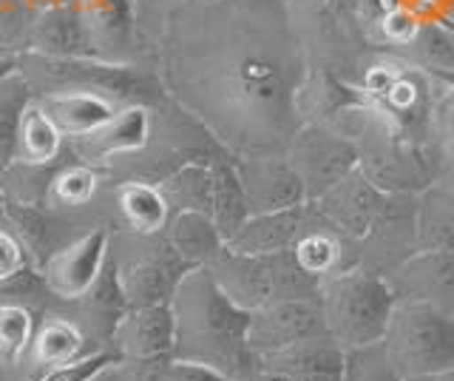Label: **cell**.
I'll use <instances>...</instances> for the list:
<instances>
[{
	"label": "cell",
	"instance_id": "cell-31",
	"mask_svg": "<svg viewBox=\"0 0 454 381\" xmlns=\"http://www.w3.org/2000/svg\"><path fill=\"white\" fill-rule=\"evenodd\" d=\"M63 131L57 129L54 120L49 117V111L40 103H28L23 125H20V139H18V160L23 163H49L54 160V154L60 151Z\"/></svg>",
	"mask_w": 454,
	"mask_h": 381
},
{
	"label": "cell",
	"instance_id": "cell-28",
	"mask_svg": "<svg viewBox=\"0 0 454 381\" xmlns=\"http://www.w3.org/2000/svg\"><path fill=\"white\" fill-rule=\"evenodd\" d=\"M4 217L18 228L20 239H23V248L32 253V262L35 267L46 265L57 250H60V234L54 231V219L40 210L35 205H26V202H12L4 200Z\"/></svg>",
	"mask_w": 454,
	"mask_h": 381
},
{
	"label": "cell",
	"instance_id": "cell-24",
	"mask_svg": "<svg viewBox=\"0 0 454 381\" xmlns=\"http://www.w3.org/2000/svg\"><path fill=\"white\" fill-rule=\"evenodd\" d=\"M210 174H213L210 217H213V222H216V228L222 231L224 242H227V239L241 228V222L250 217L245 188H241V179H239L236 157H231L227 151L219 154V157H213Z\"/></svg>",
	"mask_w": 454,
	"mask_h": 381
},
{
	"label": "cell",
	"instance_id": "cell-30",
	"mask_svg": "<svg viewBox=\"0 0 454 381\" xmlns=\"http://www.w3.org/2000/svg\"><path fill=\"white\" fill-rule=\"evenodd\" d=\"M82 347L85 338L77 324H71L66 319H49L43 321V328L32 338V359L35 364L51 370V367L77 361L82 356Z\"/></svg>",
	"mask_w": 454,
	"mask_h": 381
},
{
	"label": "cell",
	"instance_id": "cell-7",
	"mask_svg": "<svg viewBox=\"0 0 454 381\" xmlns=\"http://www.w3.org/2000/svg\"><path fill=\"white\" fill-rule=\"evenodd\" d=\"M284 157L290 160L295 174L307 188V200L316 202L335 182L358 168V148L335 125L304 123Z\"/></svg>",
	"mask_w": 454,
	"mask_h": 381
},
{
	"label": "cell",
	"instance_id": "cell-32",
	"mask_svg": "<svg viewBox=\"0 0 454 381\" xmlns=\"http://www.w3.org/2000/svg\"><path fill=\"white\" fill-rule=\"evenodd\" d=\"M340 381H403L389 361L383 342L344 350V373Z\"/></svg>",
	"mask_w": 454,
	"mask_h": 381
},
{
	"label": "cell",
	"instance_id": "cell-21",
	"mask_svg": "<svg viewBox=\"0 0 454 381\" xmlns=\"http://www.w3.org/2000/svg\"><path fill=\"white\" fill-rule=\"evenodd\" d=\"M40 106L49 111V117L66 137H89L114 120V108L103 94L97 91H51L40 100Z\"/></svg>",
	"mask_w": 454,
	"mask_h": 381
},
{
	"label": "cell",
	"instance_id": "cell-14",
	"mask_svg": "<svg viewBox=\"0 0 454 381\" xmlns=\"http://www.w3.org/2000/svg\"><path fill=\"white\" fill-rule=\"evenodd\" d=\"M397 299L423 302L454 319V253L418 250L389 276Z\"/></svg>",
	"mask_w": 454,
	"mask_h": 381
},
{
	"label": "cell",
	"instance_id": "cell-35",
	"mask_svg": "<svg viewBox=\"0 0 454 381\" xmlns=\"http://www.w3.org/2000/svg\"><path fill=\"white\" fill-rule=\"evenodd\" d=\"M120 361H122V356L117 350H114V353L111 350H99V353H91V356H80L77 361L51 367V370L40 381H91L97 373H103L106 367H114Z\"/></svg>",
	"mask_w": 454,
	"mask_h": 381
},
{
	"label": "cell",
	"instance_id": "cell-12",
	"mask_svg": "<svg viewBox=\"0 0 454 381\" xmlns=\"http://www.w3.org/2000/svg\"><path fill=\"white\" fill-rule=\"evenodd\" d=\"M241 188H245L247 210L253 214H273L309 202L301 177L295 174L290 160L284 157H250L236 160Z\"/></svg>",
	"mask_w": 454,
	"mask_h": 381
},
{
	"label": "cell",
	"instance_id": "cell-34",
	"mask_svg": "<svg viewBox=\"0 0 454 381\" xmlns=\"http://www.w3.org/2000/svg\"><path fill=\"white\" fill-rule=\"evenodd\" d=\"M35 338V316L23 305H0V356L18 361Z\"/></svg>",
	"mask_w": 454,
	"mask_h": 381
},
{
	"label": "cell",
	"instance_id": "cell-37",
	"mask_svg": "<svg viewBox=\"0 0 454 381\" xmlns=\"http://www.w3.org/2000/svg\"><path fill=\"white\" fill-rule=\"evenodd\" d=\"M160 381H233V378L210 364L170 356L168 361H162Z\"/></svg>",
	"mask_w": 454,
	"mask_h": 381
},
{
	"label": "cell",
	"instance_id": "cell-22",
	"mask_svg": "<svg viewBox=\"0 0 454 381\" xmlns=\"http://www.w3.org/2000/svg\"><path fill=\"white\" fill-rule=\"evenodd\" d=\"M77 9L91 26L99 60L120 58L122 52H131L137 32L134 0H80Z\"/></svg>",
	"mask_w": 454,
	"mask_h": 381
},
{
	"label": "cell",
	"instance_id": "cell-15",
	"mask_svg": "<svg viewBox=\"0 0 454 381\" xmlns=\"http://www.w3.org/2000/svg\"><path fill=\"white\" fill-rule=\"evenodd\" d=\"M340 373H344V350L330 336H318L259 359L253 381H340Z\"/></svg>",
	"mask_w": 454,
	"mask_h": 381
},
{
	"label": "cell",
	"instance_id": "cell-27",
	"mask_svg": "<svg viewBox=\"0 0 454 381\" xmlns=\"http://www.w3.org/2000/svg\"><path fill=\"white\" fill-rule=\"evenodd\" d=\"M120 208L128 219V225L137 231V234H160L168 228L170 222V202L160 186L153 182H125L120 188Z\"/></svg>",
	"mask_w": 454,
	"mask_h": 381
},
{
	"label": "cell",
	"instance_id": "cell-13",
	"mask_svg": "<svg viewBox=\"0 0 454 381\" xmlns=\"http://www.w3.org/2000/svg\"><path fill=\"white\" fill-rule=\"evenodd\" d=\"M108 228H94L77 242L63 245L54 257L40 267L43 279H46L49 293L57 299H80L89 293V288L97 282L108 257Z\"/></svg>",
	"mask_w": 454,
	"mask_h": 381
},
{
	"label": "cell",
	"instance_id": "cell-29",
	"mask_svg": "<svg viewBox=\"0 0 454 381\" xmlns=\"http://www.w3.org/2000/svg\"><path fill=\"white\" fill-rule=\"evenodd\" d=\"M32 86L18 72L0 80V168H6L12 160H18V139L20 125L28 103H32Z\"/></svg>",
	"mask_w": 454,
	"mask_h": 381
},
{
	"label": "cell",
	"instance_id": "cell-10",
	"mask_svg": "<svg viewBox=\"0 0 454 381\" xmlns=\"http://www.w3.org/2000/svg\"><path fill=\"white\" fill-rule=\"evenodd\" d=\"M290 253L298 267L316 279L318 285L324 279L344 274L358 265V242L344 231H338L316 208V202L307 205V219L301 231H298Z\"/></svg>",
	"mask_w": 454,
	"mask_h": 381
},
{
	"label": "cell",
	"instance_id": "cell-23",
	"mask_svg": "<svg viewBox=\"0 0 454 381\" xmlns=\"http://www.w3.org/2000/svg\"><path fill=\"white\" fill-rule=\"evenodd\" d=\"M168 245L179 253L182 262H188L191 267H205L216 253L224 248V236L216 228L210 214L205 210H191L184 208L170 222Z\"/></svg>",
	"mask_w": 454,
	"mask_h": 381
},
{
	"label": "cell",
	"instance_id": "cell-3",
	"mask_svg": "<svg viewBox=\"0 0 454 381\" xmlns=\"http://www.w3.org/2000/svg\"><path fill=\"white\" fill-rule=\"evenodd\" d=\"M338 131H344L358 148V171L383 194H420L443 171V160L432 146L397 131L369 103L347 115Z\"/></svg>",
	"mask_w": 454,
	"mask_h": 381
},
{
	"label": "cell",
	"instance_id": "cell-4",
	"mask_svg": "<svg viewBox=\"0 0 454 381\" xmlns=\"http://www.w3.org/2000/svg\"><path fill=\"white\" fill-rule=\"evenodd\" d=\"M324 330L340 350L380 342L397 305V293L387 276L366 267H349L318 285Z\"/></svg>",
	"mask_w": 454,
	"mask_h": 381
},
{
	"label": "cell",
	"instance_id": "cell-42",
	"mask_svg": "<svg viewBox=\"0 0 454 381\" xmlns=\"http://www.w3.org/2000/svg\"><path fill=\"white\" fill-rule=\"evenodd\" d=\"M403 381H434L432 376H415V378H403Z\"/></svg>",
	"mask_w": 454,
	"mask_h": 381
},
{
	"label": "cell",
	"instance_id": "cell-16",
	"mask_svg": "<svg viewBox=\"0 0 454 381\" xmlns=\"http://www.w3.org/2000/svg\"><path fill=\"white\" fill-rule=\"evenodd\" d=\"M383 202H387V194L355 168L352 174L335 182L324 196H318L316 208L338 231H344L347 236H352L355 242H358V239L372 228Z\"/></svg>",
	"mask_w": 454,
	"mask_h": 381
},
{
	"label": "cell",
	"instance_id": "cell-1",
	"mask_svg": "<svg viewBox=\"0 0 454 381\" xmlns=\"http://www.w3.org/2000/svg\"><path fill=\"white\" fill-rule=\"evenodd\" d=\"M160 49L165 94L231 157L287 154L309 75L287 0H182Z\"/></svg>",
	"mask_w": 454,
	"mask_h": 381
},
{
	"label": "cell",
	"instance_id": "cell-39",
	"mask_svg": "<svg viewBox=\"0 0 454 381\" xmlns=\"http://www.w3.org/2000/svg\"><path fill=\"white\" fill-rule=\"evenodd\" d=\"M434 182H437V186L443 188V191L451 196V200H454V160L443 165V171H440V177H437Z\"/></svg>",
	"mask_w": 454,
	"mask_h": 381
},
{
	"label": "cell",
	"instance_id": "cell-40",
	"mask_svg": "<svg viewBox=\"0 0 454 381\" xmlns=\"http://www.w3.org/2000/svg\"><path fill=\"white\" fill-rule=\"evenodd\" d=\"M91 381H120V373H117V364H114V367H106V370L103 373H97Z\"/></svg>",
	"mask_w": 454,
	"mask_h": 381
},
{
	"label": "cell",
	"instance_id": "cell-2",
	"mask_svg": "<svg viewBox=\"0 0 454 381\" xmlns=\"http://www.w3.org/2000/svg\"><path fill=\"white\" fill-rule=\"evenodd\" d=\"M176 319L174 359L216 367L233 381H253L259 356L250 350V310L227 296L207 267H191L170 299Z\"/></svg>",
	"mask_w": 454,
	"mask_h": 381
},
{
	"label": "cell",
	"instance_id": "cell-41",
	"mask_svg": "<svg viewBox=\"0 0 454 381\" xmlns=\"http://www.w3.org/2000/svg\"><path fill=\"white\" fill-rule=\"evenodd\" d=\"M434 381H454V367H451V370H446V373L434 376Z\"/></svg>",
	"mask_w": 454,
	"mask_h": 381
},
{
	"label": "cell",
	"instance_id": "cell-38",
	"mask_svg": "<svg viewBox=\"0 0 454 381\" xmlns=\"http://www.w3.org/2000/svg\"><path fill=\"white\" fill-rule=\"evenodd\" d=\"M28 259H26V248L14 239L9 231L0 228V282L14 276L20 271V267H26Z\"/></svg>",
	"mask_w": 454,
	"mask_h": 381
},
{
	"label": "cell",
	"instance_id": "cell-8",
	"mask_svg": "<svg viewBox=\"0 0 454 381\" xmlns=\"http://www.w3.org/2000/svg\"><path fill=\"white\" fill-rule=\"evenodd\" d=\"M418 250V194H387L372 228L358 239V267L389 279Z\"/></svg>",
	"mask_w": 454,
	"mask_h": 381
},
{
	"label": "cell",
	"instance_id": "cell-6",
	"mask_svg": "<svg viewBox=\"0 0 454 381\" xmlns=\"http://www.w3.org/2000/svg\"><path fill=\"white\" fill-rule=\"evenodd\" d=\"M380 342L401 378H434L454 367V319L423 302L397 299Z\"/></svg>",
	"mask_w": 454,
	"mask_h": 381
},
{
	"label": "cell",
	"instance_id": "cell-20",
	"mask_svg": "<svg viewBox=\"0 0 454 381\" xmlns=\"http://www.w3.org/2000/svg\"><path fill=\"white\" fill-rule=\"evenodd\" d=\"M307 205L273 210V214H253L241 222V228L227 239L224 248L236 253H281L290 250L298 231L307 219Z\"/></svg>",
	"mask_w": 454,
	"mask_h": 381
},
{
	"label": "cell",
	"instance_id": "cell-17",
	"mask_svg": "<svg viewBox=\"0 0 454 381\" xmlns=\"http://www.w3.org/2000/svg\"><path fill=\"white\" fill-rule=\"evenodd\" d=\"M32 46L40 58L54 60H99V49L89 20L77 6H54L32 32Z\"/></svg>",
	"mask_w": 454,
	"mask_h": 381
},
{
	"label": "cell",
	"instance_id": "cell-33",
	"mask_svg": "<svg viewBox=\"0 0 454 381\" xmlns=\"http://www.w3.org/2000/svg\"><path fill=\"white\" fill-rule=\"evenodd\" d=\"M437 75V94L432 108V146L440 160H454V75Z\"/></svg>",
	"mask_w": 454,
	"mask_h": 381
},
{
	"label": "cell",
	"instance_id": "cell-9",
	"mask_svg": "<svg viewBox=\"0 0 454 381\" xmlns=\"http://www.w3.org/2000/svg\"><path fill=\"white\" fill-rule=\"evenodd\" d=\"M318 336H326L318 293L281 299L250 314L247 342L259 359L290 350L295 345H304L309 338H318Z\"/></svg>",
	"mask_w": 454,
	"mask_h": 381
},
{
	"label": "cell",
	"instance_id": "cell-25",
	"mask_svg": "<svg viewBox=\"0 0 454 381\" xmlns=\"http://www.w3.org/2000/svg\"><path fill=\"white\" fill-rule=\"evenodd\" d=\"M151 139V111L148 106H128L111 123L89 134L91 151L97 157H111V154H131L142 151Z\"/></svg>",
	"mask_w": 454,
	"mask_h": 381
},
{
	"label": "cell",
	"instance_id": "cell-26",
	"mask_svg": "<svg viewBox=\"0 0 454 381\" xmlns=\"http://www.w3.org/2000/svg\"><path fill=\"white\" fill-rule=\"evenodd\" d=\"M418 242L420 250L454 253V200L437 182L418 194Z\"/></svg>",
	"mask_w": 454,
	"mask_h": 381
},
{
	"label": "cell",
	"instance_id": "cell-18",
	"mask_svg": "<svg viewBox=\"0 0 454 381\" xmlns=\"http://www.w3.org/2000/svg\"><path fill=\"white\" fill-rule=\"evenodd\" d=\"M188 271H191V265L182 262L179 253L170 245L165 248V253H160V257L128 265L120 274L128 307L168 305L170 299H174L179 282Z\"/></svg>",
	"mask_w": 454,
	"mask_h": 381
},
{
	"label": "cell",
	"instance_id": "cell-19",
	"mask_svg": "<svg viewBox=\"0 0 454 381\" xmlns=\"http://www.w3.org/2000/svg\"><path fill=\"white\" fill-rule=\"evenodd\" d=\"M364 103V94L352 83L321 66H309V75L301 86V94H298V111H301L304 123L335 125V129Z\"/></svg>",
	"mask_w": 454,
	"mask_h": 381
},
{
	"label": "cell",
	"instance_id": "cell-36",
	"mask_svg": "<svg viewBox=\"0 0 454 381\" xmlns=\"http://www.w3.org/2000/svg\"><path fill=\"white\" fill-rule=\"evenodd\" d=\"M97 191V174L89 165H71L54 179V196L63 205H85Z\"/></svg>",
	"mask_w": 454,
	"mask_h": 381
},
{
	"label": "cell",
	"instance_id": "cell-11",
	"mask_svg": "<svg viewBox=\"0 0 454 381\" xmlns=\"http://www.w3.org/2000/svg\"><path fill=\"white\" fill-rule=\"evenodd\" d=\"M114 345L122 361L142 364H162L174 356L176 345V319L174 307L148 305V307H128L114 324Z\"/></svg>",
	"mask_w": 454,
	"mask_h": 381
},
{
	"label": "cell",
	"instance_id": "cell-5",
	"mask_svg": "<svg viewBox=\"0 0 454 381\" xmlns=\"http://www.w3.org/2000/svg\"><path fill=\"white\" fill-rule=\"evenodd\" d=\"M205 267L216 279V285L250 314L281 299L318 293V282L298 267L290 250L236 253L231 248H222Z\"/></svg>",
	"mask_w": 454,
	"mask_h": 381
}]
</instances>
